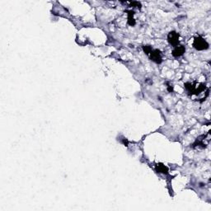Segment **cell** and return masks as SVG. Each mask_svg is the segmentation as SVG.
Returning a JSON list of instances; mask_svg holds the SVG:
<instances>
[{"instance_id": "2", "label": "cell", "mask_w": 211, "mask_h": 211, "mask_svg": "<svg viewBox=\"0 0 211 211\" xmlns=\"http://www.w3.org/2000/svg\"><path fill=\"white\" fill-rule=\"evenodd\" d=\"M179 34L176 32H171L168 36V40L171 46H177L179 43Z\"/></svg>"}, {"instance_id": "4", "label": "cell", "mask_w": 211, "mask_h": 211, "mask_svg": "<svg viewBox=\"0 0 211 211\" xmlns=\"http://www.w3.org/2000/svg\"><path fill=\"white\" fill-rule=\"evenodd\" d=\"M185 51V47L183 46H175L174 50L172 51V55L175 57H179L181 55H182Z\"/></svg>"}, {"instance_id": "7", "label": "cell", "mask_w": 211, "mask_h": 211, "mask_svg": "<svg viewBox=\"0 0 211 211\" xmlns=\"http://www.w3.org/2000/svg\"><path fill=\"white\" fill-rule=\"evenodd\" d=\"M143 49H144V51L147 54H149V53H150L152 50H153L151 46H143Z\"/></svg>"}, {"instance_id": "5", "label": "cell", "mask_w": 211, "mask_h": 211, "mask_svg": "<svg viewBox=\"0 0 211 211\" xmlns=\"http://www.w3.org/2000/svg\"><path fill=\"white\" fill-rule=\"evenodd\" d=\"M126 12H128V23L130 26H134L135 24V21L134 19V12L133 11H127Z\"/></svg>"}, {"instance_id": "1", "label": "cell", "mask_w": 211, "mask_h": 211, "mask_svg": "<svg viewBox=\"0 0 211 211\" xmlns=\"http://www.w3.org/2000/svg\"><path fill=\"white\" fill-rule=\"evenodd\" d=\"M193 46L198 50H206L209 48V44L202 37L198 36L195 38Z\"/></svg>"}, {"instance_id": "3", "label": "cell", "mask_w": 211, "mask_h": 211, "mask_svg": "<svg viewBox=\"0 0 211 211\" xmlns=\"http://www.w3.org/2000/svg\"><path fill=\"white\" fill-rule=\"evenodd\" d=\"M148 55H149L150 59L153 61H154L155 63L160 64L162 62V54H161V52L158 50H152Z\"/></svg>"}, {"instance_id": "6", "label": "cell", "mask_w": 211, "mask_h": 211, "mask_svg": "<svg viewBox=\"0 0 211 211\" xmlns=\"http://www.w3.org/2000/svg\"><path fill=\"white\" fill-rule=\"evenodd\" d=\"M156 171H157V172H162V173H168V169L167 167L163 165V164H157V165L156 166Z\"/></svg>"}]
</instances>
